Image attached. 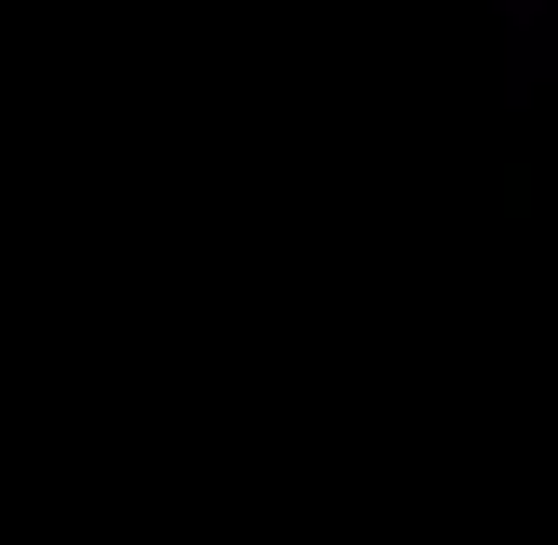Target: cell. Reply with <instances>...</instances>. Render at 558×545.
<instances>
[{"instance_id":"6da1fadb","label":"cell","mask_w":558,"mask_h":545,"mask_svg":"<svg viewBox=\"0 0 558 545\" xmlns=\"http://www.w3.org/2000/svg\"><path fill=\"white\" fill-rule=\"evenodd\" d=\"M490 14H505V96L532 109L545 69H558V0H490Z\"/></svg>"}]
</instances>
